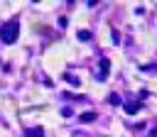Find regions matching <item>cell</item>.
<instances>
[{
	"mask_svg": "<svg viewBox=\"0 0 157 137\" xmlns=\"http://www.w3.org/2000/svg\"><path fill=\"white\" fill-rule=\"evenodd\" d=\"M17 37H20V22H17V17H12L0 27V42L2 44H15Z\"/></svg>",
	"mask_w": 157,
	"mask_h": 137,
	"instance_id": "1",
	"label": "cell"
},
{
	"mask_svg": "<svg viewBox=\"0 0 157 137\" xmlns=\"http://www.w3.org/2000/svg\"><path fill=\"white\" fill-rule=\"evenodd\" d=\"M108 71H110V59H101L98 61V81H105L108 78Z\"/></svg>",
	"mask_w": 157,
	"mask_h": 137,
	"instance_id": "2",
	"label": "cell"
},
{
	"mask_svg": "<svg viewBox=\"0 0 157 137\" xmlns=\"http://www.w3.org/2000/svg\"><path fill=\"white\" fill-rule=\"evenodd\" d=\"M140 108H142V103H140V100H130V103H125V113H128V115L140 113Z\"/></svg>",
	"mask_w": 157,
	"mask_h": 137,
	"instance_id": "3",
	"label": "cell"
},
{
	"mask_svg": "<svg viewBox=\"0 0 157 137\" xmlns=\"http://www.w3.org/2000/svg\"><path fill=\"white\" fill-rule=\"evenodd\" d=\"M25 137H44V130H42V127H29V130L25 132Z\"/></svg>",
	"mask_w": 157,
	"mask_h": 137,
	"instance_id": "4",
	"label": "cell"
},
{
	"mask_svg": "<svg viewBox=\"0 0 157 137\" xmlns=\"http://www.w3.org/2000/svg\"><path fill=\"white\" fill-rule=\"evenodd\" d=\"M96 117H98L96 113H81V115H78V120H81V122H93Z\"/></svg>",
	"mask_w": 157,
	"mask_h": 137,
	"instance_id": "5",
	"label": "cell"
},
{
	"mask_svg": "<svg viewBox=\"0 0 157 137\" xmlns=\"http://www.w3.org/2000/svg\"><path fill=\"white\" fill-rule=\"evenodd\" d=\"M76 37H78L81 42H88V39H91V32H88V29H81V32H78Z\"/></svg>",
	"mask_w": 157,
	"mask_h": 137,
	"instance_id": "6",
	"label": "cell"
},
{
	"mask_svg": "<svg viewBox=\"0 0 157 137\" xmlns=\"http://www.w3.org/2000/svg\"><path fill=\"white\" fill-rule=\"evenodd\" d=\"M108 103H110V105H120V95H118V93H110V95H108Z\"/></svg>",
	"mask_w": 157,
	"mask_h": 137,
	"instance_id": "7",
	"label": "cell"
},
{
	"mask_svg": "<svg viewBox=\"0 0 157 137\" xmlns=\"http://www.w3.org/2000/svg\"><path fill=\"white\" fill-rule=\"evenodd\" d=\"M64 78H66L69 83H74V86H78V78H76V76H71V73H64Z\"/></svg>",
	"mask_w": 157,
	"mask_h": 137,
	"instance_id": "8",
	"label": "cell"
},
{
	"mask_svg": "<svg viewBox=\"0 0 157 137\" xmlns=\"http://www.w3.org/2000/svg\"><path fill=\"white\" fill-rule=\"evenodd\" d=\"M61 115H64V117H71V115H74V110H71V108H64V110H61Z\"/></svg>",
	"mask_w": 157,
	"mask_h": 137,
	"instance_id": "9",
	"label": "cell"
}]
</instances>
